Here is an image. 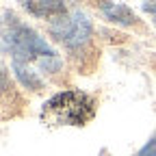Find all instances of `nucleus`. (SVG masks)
Returning <instances> with one entry per match:
<instances>
[{
    "label": "nucleus",
    "instance_id": "obj_3",
    "mask_svg": "<svg viewBox=\"0 0 156 156\" xmlns=\"http://www.w3.org/2000/svg\"><path fill=\"white\" fill-rule=\"evenodd\" d=\"M50 35L58 44H63L74 56H78L89 44H91V22L83 11H74L72 15H61L50 22L48 26Z\"/></svg>",
    "mask_w": 156,
    "mask_h": 156
},
{
    "label": "nucleus",
    "instance_id": "obj_10",
    "mask_svg": "<svg viewBox=\"0 0 156 156\" xmlns=\"http://www.w3.org/2000/svg\"><path fill=\"white\" fill-rule=\"evenodd\" d=\"M100 156H106V152H102V154H100Z\"/></svg>",
    "mask_w": 156,
    "mask_h": 156
},
{
    "label": "nucleus",
    "instance_id": "obj_4",
    "mask_svg": "<svg viewBox=\"0 0 156 156\" xmlns=\"http://www.w3.org/2000/svg\"><path fill=\"white\" fill-rule=\"evenodd\" d=\"M26 13L41 20H56L65 15V0H20Z\"/></svg>",
    "mask_w": 156,
    "mask_h": 156
},
{
    "label": "nucleus",
    "instance_id": "obj_11",
    "mask_svg": "<svg viewBox=\"0 0 156 156\" xmlns=\"http://www.w3.org/2000/svg\"><path fill=\"white\" fill-rule=\"evenodd\" d=\"M154 26H156V17H154Z\"/></svg>",
    "mask_w": 156,
    "mask_h": 156
},
{
    "label": "nucleus",
    "instance_id": "obj_8",
    "mask_svg": "<svg viewBox=\"0 0 156 156\" xmlns=\"http://www.w3.org/2000/svg\"><path fill=\"white\" fill-rule=\"evenodd\" d=\"M13 85H11V78H9V72L0 65V93H11Z\"/></svg>",
    "mask_w": 156,
    "mask_h": 156
},
{
    "label": "nucleus",
    "instance_id": "obj_9",
    "mask_svg": "<svg viewBox=\"0 0 156 156\" xmlns=\"http://www.w3.org/2000/svg\"><path fill=\"white\" fill-rule=\"evenodd\" d=\"M141 7H143V11H145V13H150V15H154V17H156V0H143Z\"/></svg>",
    "mask_w": 156,
    "mask_h": 156
},
{
    "label": "nucleus",
    "instance_id": "obj_2",
    "mask_svg": "<svg viewBox=\"0 0 156 156\" xmlns=\"http://www.w3.org/2000/svg\"><path fill=\"white\" fill-rule=\"evenodd\" d=\"M0 37H2L5 46L11 50L13 61L30 63V61H39L44 56L56 54L44 37H39L24 22H20V17L11 11L0 15Z\"/></svg>",
    "mask_w": 156,
    "mask_h": 156
},
{
    "label": "nucleus",
    "instance_id": "obj_7",
    "mask_svg": "<svg viewBox=\"0 0 156 156\" xmlns=\"http://www.w3.org/2000/svg\"><path fill=\"white\" fill-rule=\"evenodd\" d=\"M134 156H156V130H154V134L145 141V145L136 152Z\"/></svg>",
    "mask_w": 156,
    "mask_h": 156
},
{
    "label": "nucleus",
    "instance_id": "obj_5",
    "mask_svg": "<svg viewBox=\"0 0 156 156\" xmlns=\"http://www.w3.org/2000/svg\"><path fill=\"white\" fill-rule=\"evenodd\" d=\"M100 11H102V15L108 20L111 24H119V26H134V24H139L136 13L130 7L122 5V2L104 0V2H100Z\"/></svg>",
    "mask_w": 156,
    "mask_h": 156
},
{
    "label": "nucleus",
    "instance_id": "obj_6",
    "mask_svg": "<svg viewBox=\"0 0 156 156\" xmlns=\"http://www.w3.org/2000/svg\"><path fill=\"white\" fill-rule=\"evenodd\" d=\"M11 69L15 74V78L20 80V85L30 89V91H41L44 89V80L39 78L37 72H33L28 67V63H22V61H13L11 63Z\"/></svg>",
    "mask_w": 156,
    "mask_h": 156
},
{
    "label": "nucleus",
    "instance_id": "obj_1",
    "mask_svg": "<svg viewBox=\"0 0 156 156\" xmlns=\"http://www.w3.org/2000/svg\"><path fill=\"white\" fill-rule=\"evenodd\" d=\"M98 113V100L80 89L54 93L41 106V119L50 126H87Z\"/></svg>",
    "mask_w": 156,
    "mask_h": 156
}]
</instances>
